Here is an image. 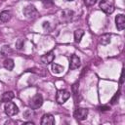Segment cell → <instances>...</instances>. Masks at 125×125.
I'll list each match as a JSON object with an SVG mask.
<instances>
[{"mask_svg":"<svg viewBox=\"0 0 125 125\" xmlns=\"http://www.w3.org/2000/svg\"><path fill=\"white\" fill-rule=\"evenodd\" d=\"M4 111L8 116H14L19 112V107L16 105V104L10 102H6L4 105Z\"/></svg>","mask_w":125,"mask_h":125,"instance_id":"obj_1","label":"cell"},{"mask_svg":"<svg viewBox=\"0 0 125 125\" xmlns=\"http://www.w3.org/2000/svg\"><path fill=\"white\" fill-rule=\"evenodd\" d=\"M70 97V93L64 89H61V90H58L57 92V95H56V101L58 104H64Z\"/></svg>","mask_w":125,"mask_h":125,"instance_id":"obj_2","label":"cell"},{"mask_svg":"<svg viewBox=\"0 0 125 125\" xmlns=\"http://www.w3.org/2000/svg\"><path fill=\"white\" fill-rule=\"evenodd\" d=\"M42 104H43L42 96L40 94H36L34 97L31 98V100L29 101L28 105H29V107L31 109H37V108H39L42 105Z\"/></svg>","mask_w":125,"mask_h":125,"instance_id":"obj_3","label":"cell"},{"mask_svg":"<svg viewBox=\"0 0 125 125\" xmlns=\"http://www.w3.org/2000/svg\"><path fill=\"white\" fill-rule=\"evenodd\" d=\"M23 15L27 19H36L39 16V13L33 5H28L23 9Z\"/></svg>","mask_w":125,"mask_h":125,"instance_id":"obj_4","label":"cell"},{"mask_svg":"<svg viewBox=\"0 0 125 125\" xmlns=\"http://www.w3.org/2000/svg\"><path fill=\"white\" fill-rule=\"evenodd\" d=\"M100 8L104 13H105L107 15H110L114 12V6L105 0H102L100 2Z\"/></svg>","mask_w":125,"mask_h":125,"instance_id":"obj_5","label":"cell"},{"mask_svg":"<svg viewBox=\"0 0 125 125\" xmlns=\"http://www.w3.org/2000/svg\"><path fill=\"white\" fill-rule=\"evenodd\" d=\"M73 116H74L75 119H77V120H80V121L85 120V119L87 118V116H88V109L82 108V107H78V108H76V109L74 110Z\"/></svg>","mask_w":125,"mask_h":125,"instance_id":"obj_6","label":"cell"},{"mask_svg":"<svg viewBox=\"0 0 125 125\" xmlns=\"http://www.w3.org/2000/svg\"><path fill=\"white\" fill-rule=\"evenodd\" d=\"M115 23H116V27L118 30H123L125 28V16L123 14L117 15L115 18Z\"/></svg>","mask_w":125,"mask_h":125,"instance_id":"obj_7","label":"cell"},{"mask_svg":"<svg viewBox=\"0 0 125 125\" xmlns=\"http://www.w3.org/2000/svg\"><path fill=\"white\" fill-rule=\"evenodd\" d=\"M42 125H53L55 124V118L52 114L50 113H46L42 116L41 118V122H40Z\"/></svg>","mask_w":125,"mask_h":125,"instance_id":"obj_8","label":"cell"},{"mask_svg":"<svg viewBox=\"0 0 125 125\" xmlns=\"http://www.w3.org/2000/svg\"><path fill=\"white\" fill-rule=\"evenodd\" d=\"M80 66V59L76 55H72L69 60V68L70 69H76Z\"/></svg>","mask_w":125,"mask_h":125,"instance_id":"obj_9","label":"cell"},{"mask_svg":"<svg viewBox=\"0 0 125 125\" xmlns=\"http://www.w3.org/2000/svg\"><path fill=\"white\" fill-rule=\"evenodd\" d=\"M40 59H41V62H42L43 63L49 64V63L53 62V61H54V59H55V55H54L53 52H49V53H47V54L41 56Z\"/></svg>","mask_w":125,"mask_h":125,"instance_id":"obj_10","label":"cell"},{"mask_svg":"<svg viewBox=\"0 0 125 125\" xmlns=\"http://www.w3.org/2000/svg\"><path fill=\"white\" fill-rule=\"evenodd\" d=\"M110 38H111L110 34L105 33V34H103L102 36H100L99 42H100V44H102V45H107V44L110 43Z\"/></svg>","mask_w":125,"mask_h":125,"instance_id":"obj_11","label":"cell"},{"mask_svg":"<svg viewBox=\"0 0 125 125\" xmlns=\"http://www.w3.org/2000/svg\"><path fill=\"white\" fill-rule=\"evenodd\" d=\"M11 17H12V15H11V13H10L9 11H2V12L0 13V21H1L2 22H7V21H9L11 20Z\"/></svg>","mask_w":125,"mask_h":125,"instance_id":"obj_12","label":"cell"},{"mask_svg":"<svg viewBox=\"0 0 125 125\" xmlns=\"http://www.w3.org/2000/svg\"><path fill=\"white\" fill-rule=\"evenodd\" d=\"M14 97H15V94H14L12 91H8V92H5V93L2 95L1 100H2V102L6 103V102H10L11 100H13Z\"/></svg>","mask_w":125,"mask_h":125,"instance_id":"obj_13","label":"cell"},{"mask_svg":"<svg viewBox=\"0 0 125 125\" xmlns=\"http://www.w3.org/2000/svg\"><path fill=\"white\" fill-rule=\"evenodd\" d=\"M3 65H4V67H5L6 69H8V70H13V68H14V66H15L14 60H13V59H10V58L6 59V60L4 61V62H3Z\"/></svg>","mask_w":125,"mask_h":125,"instance_id":"obj_14","label":"cell"},{"mask_svg":"<svg viewBox=\"0 0 125 125\" xmlns=\"http://www.w3.org/2000/svg\"><path fill=\"white\" fill-rule=\"evenodd\" d=\"M83 35H84V30L76 29L74 31V41H75V43H79L81 41V38H82Z\"/></svg>","mask_w":125,"mask_h":125,"instance_id":"obj_15","label":"cell"},{"mask_svg":"<svg viewBox=\"0 0 125 125\" xmlns=\"http://www.w3.org/2000/svg\"><path fill=\"white\" fill-rule=\"evenodd\" d=\"M12 53H13V50H12L11 47L8 46V45L3 46L2 49H1V55H2V56H8V55H10V54H12Z\"/></svg>","mask_w":125,"mask_h":125,"instance_id":"obj_16","label":"cell"},{"mask_svg":"<svg viewBox=\"0 0 125 125\" xmlns=\"http://www.w3.org/2000/svg\"><path fill=\"white\" fill-rule=\"evenodd\" d=\"M52 70L54 73H61L63 70V67L58 63H53L52 64Z\"/></svg>","mask_w":125,"mask_h":125,"instance_id":"obj_17","label":"cell"},{"mask_svg":"<svg viewBox=\"0 0 125 125\" xmlns=\"http://www.w3.org/2000/svg\"><path fill=\"white\" fill-rule=\"evenodd\" d=\"M66 13H67V15H65V14L62 12V19L67 18V21H68V20H70V19L72 18V16H73V12L70 11V10H66Z\"/></svg>","mask_w":125,"mask_h":125,"instance_id":"obj_18","label":"cell"},{"mask_svg":"<svg viewBox=\"0 0 125 125\" xmlns=\"http://www.w3.org/2000/svg\"><path fill=\"white\" fill-rule=\"evenodd\" d=\"M78 85H79V82H75L72 85V92H73L74 96H77V94H78Z\"/></svg>","mask_w":125,"mask_h":125,"instance_id":"obj_19","label":"cell"},{"mask_svg":"<svg viewBox=\"0 0 125 125\" xmlns=\"http://www.w3.org/2000/svg\"><path fill=\"white\" fill-rule=\"evenodd\" d=\"M83 2H84V4H85L87 7H90V6L95 5L96 2H97V0H83Z\"/></svg>","mask_w":125,"mask_h":125,"instance_id":"obj_20","label":"cell"},{"mask_svg":"<svg viewBox=\"0 0 125 125\" xmlns=\"http://www.w3.org/2000/svg\"><path fill=\"white\" fill-rule=\"evenodd\" d=\"M23 46V40L22 39H19L17 42H16V47L18 49H21V47Z\"/></svg>","mask_w":125,"mask_h":125,"instance_id":"obj_21","label":"cell"},{"mask_svg":"<svg viewBox=\"0 0 125 125\" xmlns=\"http://www.w3.org/2000/svg\"><path fill=\"white\" fill-rule=\"evenodd\" d=\"M119 96H120V91H118L117 93H115L114 97H113V98H112V100H111V104H115V103H116V100H118Z\"/></svg>","mask_w":125,"mask_h":125,"instance_id":"obj_22","label":"cell"},{"mask_svg":"<svg viewBox=\"0 0 125 125\" xmlns=\"http://www.w3.org/2000/svg\"><path fill=\"white\" fill-rule=\"evenodd\" d=\"M42 2H43V5L45 7H49V6L53 5V1L52 0H42Z\"/></svg>","mask_w":125,"mask_h":125,"instance_id":"obj_23","label":"cell"},{"mask_svg":"<svg viewBox=\"0 0 125 125\" xmlns=\"http://www.w3.org/2000/svg\"><path fill=\"white\" fill-rule=\"evenodd\" d=\"M66 1H73V0H66Z\"/></svg>","mask_w":125,"mask_h":125,"instance_id":"obj_24","label":"cell"}]
</instances>
